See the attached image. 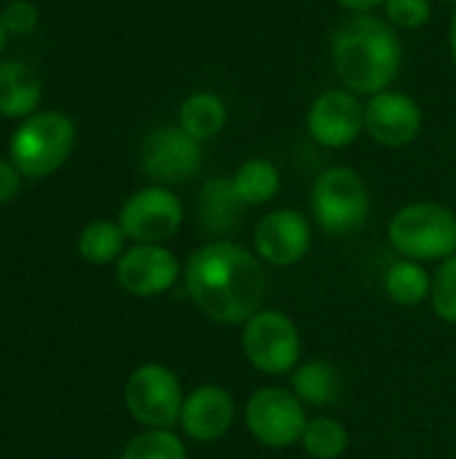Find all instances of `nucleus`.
I'll return each mask as SVG.
<instances>
[{"label":"nucleus","mask_w":456,"mask_h":459,"mask_svg":"<svg viewBox=\"0 0 456 459\" xmlns=\"http://www.w3.org/2000/svg\"><path fill=\"white\" fill-rule=\"evenodd\" d=\"M183 280L196 309L220 325H245L263 309V261L231 239H215L194 250Z\"/></svg>","instance_id":"nucleus-1"},{"label":"nucleus","mask_w":456,"mask_h":459,"mask_svg":"<svg viewBox=\"0 0 456 459\" xmlns=\"http://www.w3.org/2000/svg\"><path fill=\"white\" fill-rule=\"evenodd\" d=\"M301 444L312 459H339L349 449V433L333 417H312L304 428Z\"/></svg>","instance_id":"nucleus-23"},{"label":"nucleus","mask_w":456,"mask_h":459,"mask_svg":"<svg viewBox=\"0 0 456 459\" xmlns=\"http://www.w3.org/2000/svg\"><path fill=\"white\" fill-rule=\"evenodd\" d=\"M121 459H188V452L172 430H145L126 444Z\"/></svg>","instance_id":"nucleus-24"},{"label":"nucleus","mask_w":456,"mask_h":459,"mask_svg":"<svg viewBox=\"0 0 456 459\" xmlns=\"http://www.w3.org/2000/svg\"><path fill=\"white\" fill-rule=\"evenodd\" d=\"M204 164V148L199 140L185 134L177 124L156 126L140 151L142 175L153 180V186H177L191 180Z\"/></svg>","instance_id":"nucleus-10"},{"label":"nucleus","mask_w":456,"mask_h":459,"mask_svg":"<svg viewBox=\"0 0 456 459\" xmlns=\"http://www.w3.org/2000/svg\"><path fill=\"white\" fill-rule=\"evenodd\" d=\"M449 46H452V56H454L456 62V5L454 13H452V24H449Z\"/></svg>","instance_id":"nucleus-30"},{"label":"nucleus","mask_w":456,"mask_h":459,"mask_svg":"<svg viewBox=\"0 0 456 459\" xmlns=\"http://www.w3.org/2000/svg\"><path fill=\"white\" fill-rule=\"evenodd\" d=\"M177 277L180 261L164 245H132L116 261L118 285L137 299H153L167 293L169 288H175Z\"/></svg>","instance_id":"nucleus-12"},{"label":"nucleus","mask_w":456,"mask_h":459,"mask_svg":"<svg viewBox=\"0 0 456 459\" xmlns=\"http://www.w3.org/2000/svg\"><path fill=\"white\" fill-rule=\"evenodd\" d=\"M183 218V202L167 186H145L134 191L118 212V223L134 245H161L172 239L180 231Z\"/></svg>","instance_id":"nucleus-9"},{"label":"nucleus","mask_w":456,"mask_h":459,"mask_svg":"<svg viewBox=\"0 0 456 459\" xmlns=\"http://www.w3.org/2000/svg\"><path fill=\"white\" fill-rule=\"evenodd\" d=\"M312 215L333 237L357 231L371 215V194L352 167H331L312 186Z\"/></svg>","instance_id":"nucleus-5"},{"label":"nucleus","mask_w":456,"mask_h":459,"mask_svg":"<svg viewBox=\"0 0 456 459\" xmlns=\"http://www.w3.org/2000/svg\"><path fill=\"white\" fill-rule=\"evenodd\" d=\"M126 234L118 221H91L78 234V253L91 266H105L126 253Z\"/></svg>","instance_id":"nucleus-21"},{"label":"nucleus","mask_w":456,"mask_h":459,"mask_svg":"<svg viewBox=\"0 0 456 459\" xmlns=\"http://www.w3.org/2000/svg\"><path fill=\"white\" fill-rule=\"evenodd\" d=\"M306 129L323 148H347L366 132V105L349 89H328L309 105Z\"/></svg>","instance_id":"nucleus-11"},{"label":"nucleus","mask_w":456,"mask_h":459,"mask_svg":"<svg viewBox=\"0 0 456 459\" xmlns=\"http://www.w3.org/2000/svg\"><path fill=\"white\" fill-rule=\"evenodd\" d=\"M231 183H234L237 196L247 207H261V204H269L271 199H277V194L282 188V175H280L277 164L269 159H247L231 175Z\"/></svg>","instance_id":"nucleus-20"},{"label":"nucleus","mask_w":456,"mask_h":459,"mask_svg":"<svg viewBox=\"0 0 456 459\" xmlns=\"http://www.w3.org/2000/svg\"><path fill=\"white\" fill-rule=\"evenodd\" d=\"M183 387L172 368L161 363H145L134 368L124 387V403L129 417L145 430H172L180 425Z\"/></svg>","instance_id":"nucleus-6"},{"label":"nucleus","mask_w":456,"mask_h":459,"mask_svg":"<svg viewBox=\"0 0 456 459\" xmlns=\"http://www.w3.org/2000/svg\"><path fill=\"white\" fill-rule=\"evenodd\" d=\"M290 387L304 406H333L341 395V377L325 360H306L290 377Z\"/></svg>","instance_id":"nucleus-19"},{"label":"nucleus","mask_w":456,"mask_h":459,"mask_svg":"<svg viewBox=\"0 0 456 459\" xmlns=\"http://www.w3.org/2000/svg\"><path fill=\"white\" fill-rule=\"evenodd\" d=\"M242 352L266 377L293 374L301 360V333L288 315L261 309L242 328Z\"/></svg>","instance_id":"nucleus-7"},{"label":"nucleus","mask_w":456,"mask_h":459,"mask_svg":"<svg viewBox=\"0 0 456 459\" xmlns=\"http://www.w3.org/2000/svg\"><path fill=\"white\" fill-rule=\"evenodd\" d=\"M228 121L226 102L212 91H194L180 102L177 126L199 143H207L223 132Z\"/></svg>","instance_id":"nucleus-18"},{"label":"nucleus","mask_w":456,"mask_h":459,"mask_svg":"<svg viewBox=\"0 0 456 459\" xmlns=\"http://www.w3.org/2000/svg\"><path fill=\"white\" fill-rule=\"evenodd\" d=\"M366 132L384 148H403L422 132V110L414 97L384 89L366 105Z\"/></svg>","instance_id":"nucleus-14"},{"label":"nucleus","mask_w":456,"mask_h":459,"mask_svg":"<svg viewBox=\"0 0 456 459\" xmlns=\"http://www.w3.org/2000/svg\"><path fill=\"white\" fill-rule=\"evenodd\" d=\"M433 312L443 320L456 325V255L441 261V266L433 274V290H430Z\"/></svg>","instance_id":"nucleus-25"},{"label":"nucleus","mask_w":456,"mask_h":459,"mask_svg":"<svg viewBox=\"0 0 456 459\" xmlns=\"http://www.w3.org/2000/svg\"><path fill=\"white\" fill-rule=\"evenodd\" d=\"M387 237L403 258L446 261L456 255V215L438 202H414L392 215Z\"/></svg>","instance_id":"nucleus-4"},{"label":"nucleus","mask_w":456,"mask_h":459,"mask_svg":"<svg viewBox=\"0 0 456 459\" xmlns=\"http://www.w3.org/2000/svg\"><path fill=\"white\" fill-rule=\"evenodd\" d=\"M384 288L387 296L400 304V307H419L425 299H430L433 290V277L430 272L411 258H400L390 266L387 277H384Z\"/></svg>","instance_id":"nucleus-22"},{"label":"nucleus","mask_w":456,"mask_h":459,"mask_svg":"<svg viewBox=\"0 0 456 459\" xmlns=\"http://www.w3.org/2000/svg\"><path fill=\"white\" fill-rule=\"evenodd\" d=\"M331 56L339 81L352 94H379L390 89L403 65L398 30L374 13H352L331 40Z\"/></svg>","instance_id":"nucleus-2"},{"label":"nucleus","mask_w":456,"mask_h":459,"mask_svg":"<svg viewBox=\"0 0 456 459\" xmlns=\"http://www.w3.org/2000/svg\"><path fill=\"white\" fill-rule=\"evenodd\" d=\"M5 43H8V30H5V24H3V16H0V54H3Z\"/></svg>","instance_id":"nucleus-31"},{"label":"nucleus","mask_w":456,"mask_h":459,"mask_svg":"<svg viewBox=\"0 0 456 459\" xmlns=\"http://www.w3.org/2000/svg\"><path fill=\"white\" fill-rule=\"evenodd\" d=\"M384 19L398 30H419L433 16L430 0H384Z\"/></svg>","instance_id":"nucleus-26"},{"label":"nucleus","mask_w":456,"mask_h":459,"mask_svg":"<svg viewBox=\"0 0 456 459\" xmlns=\"http://www.w3.org/2000/svg\"><path fill=\"white\" fill-rule=\"evenodd\" d=\"M245 422L258 444L269 449H288L301 441L309 420L293 390L261 387L245 406Z\"/></svg>","instance_id":"nucleus-8"},{"label":"nucleus","mask_w":456,"mask_h":459,"mask_svg":"<svg viewBox=\"0 0 456 459\" xmlns=\"http://www.w3.org/2000/svg\"><path fill=\"white\" fill-rule=\"evenodd\" d=\"M22 188V172L13 167L11 159H0V207L13 202Z\"/></svg>","instance_id":"nucleus-28"},{"label":"nucleus","mask_w":456,"mask_h":459,"mask_svg":"<svg viewBox=\"0 0 456 459\" xmlns=\"http://www.w3.org/2000/svg\"><path fill=\"white\" fill-rule=\"evenodd\" d=\"M199 221L202 229L212 237H228L242 226L247 204L237 196L231 178H212L199 191Z\"/></svg>","instance_id":"nucleus-17"},{"label":"nucleus","mask_w":456,"mask_h":459,"mask_svg":"<svg viewBox=\"0 0 456 459\" xmlns=\"http://www.w3.org/2000/svg\"><path fill=\"white\" fill-rule=\"evenodd\" d=\"M0 16H3V24L8 30V35H30L38 27V22H40L38 5L30 3V0H11V3H5Z\"/></svg>","instance_id":"nucleus-27"},{"label":"nucleus","mask_w":456,"mask_h":459,"mask_svg":"<svg viewBox=\"0 0 456 459\" xmlns=\"http://www.w3.org/2000/svg\"><path fill=\"white\" fill-rule=\"evenodd\" d=\"M253 247L269 266H296L312 247V226L298 210H271L253 231Z\"/></svg>","instance_id":"nucleus-13"},{"label":"nucleus","mask_w":456,"mask_h":459,"mask_svg":"<svg viewBox=\"0 0 456 459\" xmlns=\"http://www.w3.org/2000/svg\"><path fill=\"white\" fill-rule=\"evenodd\" d=\"M237 417V403L226 387L202 385L191 390L183 401L180 428L196 444H212L223 438Z\"/></svg>","instance_id":"nucleus-15"},{"label":"nucleus","mask_w":456,"mask_h":459,"mask_svg":"<svg viewBox=\"0 0 456 459\" xmlns=\"http://www.w3.org/2000/svg\"><path fill=\"white\" fill-rule=\"evenodd\" d=\"M336 3L352 13H374L376 8L384 5V0H336Z\"/></svg>","instance_id":"nucleus-29"},{"label":"nucleus","mask_w":456,"mask_h":459,"mask_svg":"<svg viewBox=\"0 0 456 459\" xmlns=\"http://www.w3.org/2000/svg\"><path fill=\"white\" fill-rule=\"evenodd\" d=\"M75 148V124L62 110H38L19 121L8 140V159L22 178H48L70 159Z\"/></svg>","instance_id":"nucleus-3"},{"label":"nucleus","mask_w":456,"mask_h":459,"mask_svg":"<svg viewBox=\"0 0 456 459\" xmlns=\"http://www.w3.org/2000/svg\"><path fill=\"white\" fill-rule=\"evenodd\" d=\"M43 100V81L32 65L22 59H0V116L24 121L38 113Z\"/></svg>","instance_id":"nucleus-16"}]
</instances>
